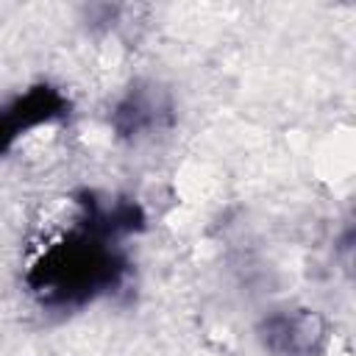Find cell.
<instances>
[{
  "label": "cell",
  "instance_id": "obj_1",
  "mask_svg": "<svg viewBox=\"0 0 356 356\" xmlns=\"http://www.w3.org/2000/svg\"><path fill=\"white\" fill-rule=\"evenodd\" d=\"M72 225L44 245L25 270V286L42 309L81 312L100 298L117 295L131 278L125 239L147 225L145 209L125 195L78 189Z\"/></svg>",
  "mask_w": 356,
  "mask_h": 356
},
{
  "label": "cell",
  "instance_id": "obj_2",
  "mask_svg": "<svg viewBox=\"0 0 356 356\" xmlns=\"http://www.w3.org/2000/svg\"><path fill=\"white\" fill-rule=\"evenodd\" d=\"M70 97L56 83H33L25 92L0 103V159L31 131L70 117Z\"/></svg>",
  "mask_w": 356,
  "mask_h": 356
},
{
  "label": "cell",
  "instance_id": "obj_3",
  "mask_svg": "<svg viewBox=\"0 0 356 356\" xmlns=\"http://www.w3.org/2000/svg\"><path fill=\"white\" fill-rule=\"evenodd\" d=\"M259 342L270 356H325L328 325L312 309H275L256 325Z\"/></svg>",
  "mask_w": 356,
  "mask_h": 356
},
{
  "label": "cell",
  "instance_id": "obj_4",
  "mask_svg": "<svg viewBox=\"0 0 356 356\" xmlns=\"http://www.w3.org/2000/svg\"><path fill=\"white\" fill-rule=\"evenodd\" d=\"M175 122V108L170 95L156 83L136 81L125 89V95L114 103L108 114V125L120 139H142L156 131H164Z\"/></svg>",
  "mask_w": 356,
  "mask_h": 356
}]
</instances>
